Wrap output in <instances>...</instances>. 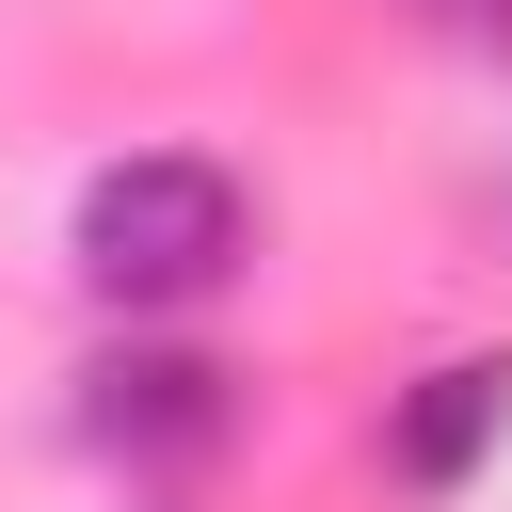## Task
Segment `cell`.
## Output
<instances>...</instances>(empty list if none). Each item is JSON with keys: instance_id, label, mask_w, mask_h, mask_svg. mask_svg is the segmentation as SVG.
<instances>
[{"instance_id": "2", "label": "cell", "mask_w": 512, "mask_h": 512, "mask_svg": "<svg viewBox=\"0 0 512 512\" xmlns=\"http://www.w3.org/2000/svg\"><path fill=\"white\" fill-rule=\"evenodd\" d=\"M80 448L128 464V480H192V464L240 448V368L192 352V336H112L80 368Z\"/></svg>"}, {"instance_id": "1", "label": "cell", "mask_w": 512, "mask_h": 512, "mask_svg": "<svg viewBox=\"0 0 512 512\" xmlns=\"http://www.w3.org/2000/svg\"><path fill=\"white\" fill-rule=\"evenodd\" d=\"M64 256H80V288H96L112 320H176V304H208V288L256 272V192H240V160H208V144H128V160L80 176Z\"/></svg>"}, {"instance_id": "4", "label": "cell", "mask_w": 512, "mask_h": 512, "mask_svg": "<svg viewBox=\"0 0 512 512\" xmlns=\"http://www.w3.org/2000/svg\"><path fill=\"white\" fill-rule=\"evenodd\" d=\"M432 32H464V48H512V0H416Z\"/></svg>"}, {"instance_id": "3", "label": "cell", "mask_w": 512, "mask_h": 512, "mask_svg": "<svg viewBox=\"0 0 512 512\" xmlns=\"http://www.w3.org/2000/svg\"><path fill=\"white\" fill-rule=\"evenodd\" d=\"M496 432H512V352H448V368H416L384 400V480L400 496H464L496 464Z\"/></svg>"}]
</instances>
